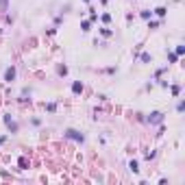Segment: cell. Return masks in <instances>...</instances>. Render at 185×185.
I'll use <instances>...</instances> for the list:
<instances>
[{
	"instance_id": "cell-1",
	"label": "cell",
	"mask_w": 185,
	"mask_h": 185,
	"mask_svg": "<svg viewBox=\"0 0 185 185\" xmlns=\"http://www.w3.org/2000/svg\"><path fill=\"white\" fill-rule=\"evenodd\" d=\"M148 124H163V120H166V113L163 111H152L148 118H144Z\"/></svg>"
},
{
	"instance_id": "cell-2",
	"label": "cell",
	"mask_w": 185,
	"mask_h": 185,
	"mask_svg": "<svg viewBox=\"0 0 185 185\" xmlns=\"http://www.w3.org/2000/svg\"><path fill=\"white\" fill-rule=\"evenodd\" d=\"M68 139H74V141H79V144H83L85 141V135L81 133V131H76V129H65V133H63Z\"/></svg>"
},
{
	"instance_id": "cell-3",
	"label": "cell",
	"mask_w": 185,
	"mask_h": 185,
	"mask_svg": "<svg viewBox=\"0 0 185 185\" xmlns=\"http://www.w3.org/2000/svg\"><path fill=\"white\" fill-rule=\"evenodd\" d=\"M2 120H4V124H7V129H9V133H18V122H15L9 113H4Z\"/></svg>"
},
{
	"instance_id": "cell-4",
	"label": "cell",
	"mask_w": 185,
	"mask_h": 185,
	"mask_svg": "<svg viewBox=\"0 0 185 185\" xmlns=\"http://www.w3.org/2000/svg\"><path fill=\"white\" fill-rule=\"evenodd\" d=\"M15 74H18V70H15V65H11V68H7V70H4V83H13V81H15Z\"/></svg>"
},
{
	"instance_id": "cell-5",
	"label": "cell",
	"mask_w": 185,
	"mask_h": 185,
	"mask_svg": "<svg viewBox=\"0 0 185 185\" xmlns=\"http://www.w3.org/2000/svg\"><path fill=\"white\" fill-rule=\"evenodd\" d=\"M83 90H85V87H83V83H81V81H74V83H72V94H76V96H79V94H83Z\"/></svg>"
},
{
	"instance_id": "cell-6",
	"label": "cell",
	"mask_w": 185,
	"mask_h": 185,
	"mask_svg": "<svg viewBox=\"0 0 185 185\" xmlns=\"http://www.w3.org/2000/svg\"><path fill=\"white\" fill-rule=\"evenodd\" d=\"M129 170H131L133 174H137V172H139V163H137V159H131V161H129Z\"/></svg>"
},
{
	"instance_id": "cell-7",
	"label": "cell",
	"mask_w": 185,
	"mask_h": 185,
	"mask_svg": "<svg viewBox=\"0 0 185 185\" xmlns=\"http://www.w3.org/2000/svg\"><path fill=\"white\" fill-rule=\"evenodd\" d=\"M152 13H155L157 18H166V13H168V9H166V7H157V9H155Z\"/></svg>"
},
{
	"instance_id": "cell-8",
	"label": "cell",
	"mask_w": 185,
	"mask_h": 185,
	"mask_svg": "<svg viewBox=\"0 0 185 185\" xmlns=\"http://www.w3.org/2000/svg\"><path fill=\"white\" fill-rule=\"evenodd\" d=\"M139 59H141V63H152V54L150 52H141Z\"/></svg>"
},
{
	"instance_id": "cell-9",
	"label": "cell",
	"mask_w": 185,
	"mask_h": 185,
	"mask_svg": "<svg viewBox=\"0 0 185 185\" xmlns=\"http://www.w3.org/2000/svg\"><path fill=\"white\" fill-rule=\"evenodd\" d=\"M139 15H141L144 20H150V18H152V11H148V9H141V11H139Z\"/></svg>"
},
{
	"instance_id": "cell-10",
	"label": "cell",
	"mask_w": 185,
	"mask_h": 185,
	"mask_svg": "<svg viewBox=\"0 0 185 185\" xmlns=\"http://www.w3.org/2000/svg\"><path fill=\"white\" fill-rule=\"evenodd\" d=\"M168 61H170V63H177V61H179V54H177V52H170V50H168Z\"/></svg>"
},
{
	"instance_id": "cell-11",
	"label": "cell",
	"mask_w": 185,
	"mask_h": 185,
	"mask_svg": "<svg viewBox=\"0 0 185 185\" xmlns=\"http://www.w3.org/2000/svg\"><path fill=\"white\" fill-rule=\"evenodd\" d=\"M57 74L59 76H68V65H59L57 68Z\"/></svg>"
},
{
	"instance_id": "cell-12",
	"label": "cell",
	"mask_w": 185,
	"mask_h": 185,
	"mask_svg": "<svg viewBox=\"0 0 185 185\" xmlns=\"http://www.w3.org/2000/svg\"><path fill=\"white\" fill-rule=\"evenodd\" d=\"M90 26H92V22H90V20H83V22H81V31H85V33H87V31H90Z\"/></svg>"
},
{
	"instance_id": "cell-13",
	"label": "cell",
	"mask_w": 185,
	"mask_h": 185,
	"mask_svg": "<svg viewBox=\"0 0 185 185\" xmlns=\"http://www.w3.org/2000/svg\"><path fill=\"white\" fill-rule=\"evenodd\" d=\"M170 92H172V96H179L181 94V85H170Z\"/></svg>"
},
{
	"instance_id": "cell-14",
	"label": "cell",
	"mask_w": 185,
	"mask_h": 185,
	"mask_svg": "<svg viewBox=\"0 0 185 185\" xmlns=\"http://www.w3.org/2000/svg\"><path fill=\"white\" fill-rule=\"evenodd\" d=\"M159 24H161V22H157V20H148V28H152V31L159 28Z\"/></svg>"
},
{
	"instance_id": "cell-15",
	"label": "cell",
	"mask_w": 185,
	"mask_h": 185,
	"mask_svg": "<svg viewBox=\"0 0 185 185\" xmlns=\"http://www.w3.org/2000/svg\"><path fill=\"white\" fill-rule=\"evenodd\" d=\"M100 35H102V37H111L113 31H111V28H100Z\"/></svg>"
},
{
	"instance_id": "cell-16",
	"label": "cell",
	"mask_w": 185,
	"mask_h": 185,
	"mask_svg": "<svg viewBox=\"0 0 185 185\" xmlns=\"http://www.w3.org/2000/svg\"><path fill=\"white\" fill-rule=\"evenodd\" d=\"M174 52H177V54L181 57V54L185 52V46H183V44H177V48H174Z\"/></svg>"
},
{
	"instance_id": "cell-17",
	"label": "cell",
	"mask_w": 185,
	"mask_h": 185,
	"mask_svg": "<svg viewBox=\"0 0 185 185\" xmlns=\"http://www.w3.org/2000/svg\"><path fill=\"white\" fill-rule=\"evenodd\" d=\"M46 111H50V113H52V111H57V105H54V102H48V105H46Z\"/></svg>"
},
{
	"instance_id": "cell-18",
	"label": "cell",
	"mask_w": 185,
	"mask_h": 185,
	"mask_svg": "<svg viewBox=\"0 0 185 185\" xmlns=\"http://www.w3.org/2000/svg\"><path fill=\"white\" fill-rule=\"evenodd\" d=\"M177 111H179V113H183V111H185V102H183V100H179V105H177Z\"/></svg>"
},
{
	"instance_id": "cell-19",
	"label": "cell",
	"mask_w": 185,
	"mask_h": 185,
	"mask_svg": "<svg viewBox=\"0 0 185 185\" xmlns=\"http://www.w3.org/2000/svg\"><path fill=\"white\" fill-rule=\"evenodd\" d=\"M61 22H63V15H57V18H54V28L61 26Z\"/></svg>"
},
{
	"instance_id": "cell-20",
	"label": "cell",
	"mask_w": 185,
	"mask_h": 185,
	"mask_svg": "<svg viewBox=\"0 0 185 185\" xmlns=\"http://www.w3.org/2000/svg\"><path fill=\"white\" fill-rule=\"evenodd\" d=\"M102 22L109 24V22H111V15H109V13H102Z\"/></svg>"
},
{
	"instance_id": "cell-21",
	"label": "cell",
	"mask_w": 185,
	"mask_h": 185,
	"mask_svg": "<svg viewBox=\"0 0 185 185\" xmlns=\"http://www.w3.org/2000/svg\"><path fill=\"white\" fill-rule=\"evenodd\" d=\"M7 7H9V0H0V9L7 11Z\"/></svg>"
},
{
	"instance_id": "cell-22",
	"label": "cell",
	"mask_w": 185,
	"mask_h": 185,
	"mask_svg": "<svg viewBox=\"0 0 185 185\" xmlns=\"http://www.w3.org/2000/svg\"><path fill=\"white\" fill-rule=\"evenodd\" d=\"M20 170H26V159H24V157L20 159Z\"/></svg>"
},
{
	"instance_id": "cell-23",
	"label": "cell",
	"mask_w": 185,
	"mask_h": 185,
	"mask_svg": "<svg viewBox=\"0 0 185 185\" xmlns=\"http://www.w3.org/2000/svg\"><path fill=\"white\" fill-rule=\"evenodd\" d=\"M7 141V135H0V144H4Z\"/></svg>"
},
{
	"instance_id": "cell-24",
	"label": "cell",
	"mask_w": 185,
	"mask_h": 185,
	"mask_svg": "<svg viewBox=\"0 0 185 185\" xmlns=\"http://www.w3.org/2000/svg\"><path fill=\"white\" fill-rule=\"evenodd\" d=\"M83 2H87V4H90V2H92V0H83Z\"/></svg>"
},
{
	"instance_id": "cell-25",
	"label": "cell",
	"mask_w": 185,
	"mask_h": 185,
	"mask_svg": "<svg viewBox=\"0 0 185 185\" xmlns=\"http://www.w3.org/2000/svg\"><path fill=\"white\" fill-rule=\"evenodd\" d=\"M0 33H2V28H0Z\"/></svg>"
}]
</instances>
